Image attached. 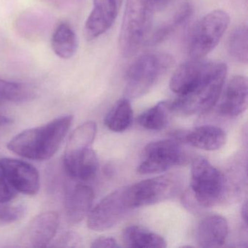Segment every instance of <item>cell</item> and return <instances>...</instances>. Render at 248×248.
<instances>
[{
	"label": "cell",
	"instance_id": "obj_15",
	"mask_svg": "<svg viewBox=\"0 0 248 248\" xmlns=\"http://www.w3.org/2000/svg\"><path fill=\"white\" fill-rule=\"evenodd\" d=\"M59 226L56 212L47 211L37 215L30 223L27 232L29 243L34 248H45L53 240Z\"/></svg>",
	"mask_w": 248,
	"mask_h": 248
},
{
	"label": "cell",
	"instance_id": "obj_21",
	"mask_svg": "<svg viewBox=\"0 0 248 248\" xmlns=\"http://www.w3.org/2000/svg\"><path fill=\"white\" fill-rule=\"evenodd\" d=\"M133 118V111L128 98L119 100L106 115L104 123L107 128L115 133L127 130Z\"/></svg>",
	"mask_w": 248,
	"mask_h": 248
},
{
	"label": "cell",
	"instance_id": "obj_22",
	"mask_svg": "<svg viewBox=\"0 0 248 248\" xmlns=\"http://www.w3.org/2000/svg\"><path fill=\"white\" fill-rule=\"evenodd\" d=\"M170 112V101H161L140 114L138 123L147 130H162L168 125Z\"/></svg>",
	"mask_w": 248,
	"mask_h": 248
},
{
	"label": "cell",
	"instance_id": "obj_17",
	"mask_svg": "<svg viewBox=\"0 0 248 248\" xmlns=\"http://www.w3.org/2000/svg\"><path fill=\"white\" fill-rule=\"evenodd\" d=\"M95 194L89 186L78 184L68 194L65 204L66 220L70 224H78L88 216Z\"/></svg>",
	"mask_w": 248,
	"mask_h": 248
},
{
	"label": "cell",
	"instance_id": "obj_12",
	"mask_svg": "<svg viewBox=\"0 0 248 248\" xmlns=\"http://www.w3.org/2000/svg\"><path fill=\"white\" fill-rule=\"evenodd\" d=\"M119 8L113 0H93V8L85 24V35L91 41L108 31L114 24Z\"/></svg>",
	"mask_w": 248,
	"mask_h": 248
},
{
	"label": "cell",
	"instance_id": "obj_7",
	"mask_svg": "<svg viewBox=\"0 0 248 248\" xmlns=\"http://www.w3.org/2000/svg\"><path fill=\"white\" fill-rule=\"evenodd\" d=\"M180 186L178 177L171 174L143 180L126 187L129 206L136 208L165 201L177 194Z\"/></svg>",
	"mask_w": 248,
	"mask_h": 248
},
{
	"label": "cell",
	"instance_id": "obj_1",
	"mask_svg": "<svg viewBox=\"0 0 248 248\" xmlns=\"http://www.w3.org/2000/svg\"><path fill=\"white\" fill-rule=\"evenodd\" d=\"M73 116L58 117L39 127L27 129L8 143L13 153L32 160H47L59 150L70 129Z\"/></svg>",
	"mask_w": 248,
	"mask_h": 248
},
{
	"label": "cell",
	"instance_id": "obj_28",
	"mask_svg": "<svg viewBox=\"0 0 248 248\" xmlns=\"http://www.w3.org/2000/svg\"><path fill=\"white\" fill-rule=\"evenodd\" d=\"M82 239L79 233L75 232L63 233L56 239L52 246L55 248H79L82 246Z\"/></svg>",
	"mask_w": 248,
	"mask_h": 248
},
{
	"label": "cell",
	"instance_id": "obj_26",
	"mask_svg": "<svg viewBox=\"0 0 248 248\" xmlns=\"http://www.w3.org/2000/svg\"><path fill=\"white\" fill-rule=\"evenodd\" d=\"M248 37L246 26H239L232 31L227 43L229 55L233 59L244 64H247L248 60Z\"/></svg>",
	"mask_w": 248,
	"mask_h": 248
},
{
	"label": "cell",
	"instance_id": "obj_20",
	"mask_svg": "<svg viewBox=\"0 0 248 248\" xmlns=\"http://www.w3.org/2000/svg\"><path fill=\"white\" fill-rule=\"evenodd\" d=\"M51 47L56 56L71 59L78 50V39L72 27L66 22L58 25L51 37Z\"/></svg>",
	"mask_w": 248,
	"mask_h": 248
},
{
	"label": "cell",
	"instance_id": "obj_18",
	"mask_svg": "<svg viewBox=\"0 0 248 248\" xmlns=\"http://www.w3.org/2000/svg\"><path fill=\"white\" fill-rule=\"evenodd\" d=\"M186 143L197 149L216 151L224 146L226 134L220 127L203 125L187 133L182 138Z\"/></svg>",
	"mask_w": 248,
	"mask_h": 248
},
{
	"label": "cell",
	"instance_id": "obj_34",
	"mask_svg": "<svg viewBox=\"0 0 248 248\" xmlns=\"http://www.w3.org/2000/svg\"><path fill=\"white\" fill-rule=\"evenodd\" d=\"M114 1V3L117 5V8H120V7L121 6L122 2H123V0H113Z\"/></svg>",
	"mask_w": 248,
	"mask_h": 248
},
{
	"label": "cell",
	"instance_id": "obj_31",
	"mask_svg": "<svg viewBox=\"0 0 248 248\" xmlns=\"http://www.w3.org/2000/svg\"><path fill=\"white\" fill-rule=\"evenodd\" d=\"M14 123V120L7 116L0 114V127H5V126L10 125Z\"/></svg>",
	"mask_w": 248,
	"mask_h": 248
},
{
	"label": "cell",
	"instance_id": "obj_9",
	"mask_svg": "<svg viewBox=\"0 0 248 248\" xmlns=\"http://www.w3.org/2000/svg\"><path fill=\"white\" fill-rule=\"evenodd\" d=\"M226 65L220 62L192 60L178 66L171 78L170 88L178 95H186L218 73Z\"/></svg>",
	"mask_w": 248,
	"mask_h": 248
},
{
	"label": "cell",
	"instance_id": "obj_23",
	"mask_svg": "<svg viewBox=\"0 0 248 248\" xmlns=\"http://www.w3.org/2000/svg\"><path fill=\"white\" fill-rule=\"evenodd\" d=\"M99 168L98 156L91 148L87 149L77 159L67 175L73 179L88 181L93 179Z\"/></svg>",
	"mask_w": 248,
	"mask_h": 248
},
{
	"label": "cell",
	"instance_id": "obj_35",
	"mask_svg": "<svg viewBox=\"0 0 248 248\" xmlns=\"http://www.w3.org/2000/svg\"><path fill=\"white\" fill-rule=\"evenodd\" d=\"M0 102H1V98H0Z\"/></svg>",
	"mask_w": 248,
	"mask_h": 248
},
{
	"label": "cell",
	"instance_id": "obj_6",
	"mask_svg": "<svg viewBox=\"0 0 248 248\" xmlns=\"http://www.w3.org/2000/svg\"><path fill=\"white\" fill-rule=\"evenodd\" d=\"M227 67L190 93L178 95L170 101L171 111L183 115L204 114L214 107L218 101L225 83Z\"/></svg>",
	"mask_w": 248,
	"mask_h": 248
},
{
	"label": "cell",
	"instance_id": "obj_11",
	"mask_svg": "<svg viewBox=\"0 0 248 248\" xmlns=\"http://www.w3.org/2000/svg\"><path fill=\"white\" fill-rule=\"evenodd\" d=\"M0 168L17 192L34 196L40 191V174L31 164L19 159L5 158L0 160Z\"/></svg>",
	"mask_w": 248,
	"mask_h": 248
},
{
	"label": "cell",
	"instance_id": "obj_5",
	"mask_svg": "<svg viewBox=\"0 0 248 248\" xmlns=\"http://www.w3.org/2000/svg\"><path fill=\"white\" fill-rule=\"evenodd\" d=\"M230 18L222 10H215L203 16L191 30L188 40V56L202 59L218 44L229 27Z\"/></svg>",
	"mask_w": 248,
	"mask_h": 248
},
{
	"label": "cell",
	"instance_id": "obj_19",
	"mask_svg": "<svg viewBox=\"0 0 248 248\" xmlns=\"http://www.w3.org/2000/svg\"><path fill=\"white\" fill-rule=\"evenodd\" d=\"M124 245L133 248H166V241L155 232L136 225L127 226L123 230Z\"/></svg>",
	"mask_w": 248,
	"mask_h": 248
},
{
	"label": "cell",
	"instance_id": "obj_25",
	"mask_svg": "<svg viewBox=\"0 0 248 248\" xmlns=\"http://www.w3.org/2000/svg\"><path fill=\"white\" fill-rule=\"evenodd\" d=\"M37 96L35 89L27 84L0 79V98L13 103H27Z\"/></svg>",
	"mask_w": 248,
	"mask_h": 248
},
{
	"label": "cell",
	"instance_id": "obj_13",
	"mask_svg": "<svg viewBox=\"0 0 248 248\" xmlns=\"http://www.w3.org/2000/svg\"><path fill=\"white\" fill-rule=\"evenodd\" d=\"M248 107V81L243 76H234L226 85L218 111L225 117L234 118Z\"/></svg>",
	"mask_w": 248,
	"mask_h": 248
},
{
	"label": "cell",
	"instance_id": "obj_3",
	"mask_svg": "<svg viewBox=\"0 0 248 248\" xmlns=\"http://www.w3.org/2000/svg\"><path fill=\"white\" fill-rule=\"evenodd\" d=\"M173 63V58L168 53H149L139 56L126 73L127 98H139L149 92Z\"/></svg>",
	"mask_w": 248,
	"mask_h": 248
},
{
	"label": "cell",
	"instance_id": "obj_16",
	"mask_svg": "<svg viewBox=\"0 0 248 248\" xmlns=\"http://www.w3.org/2000/svg\"><path fill=\"white\" fill-rule=\"evenodd\" d=\"M228 233L229 224L225 217L219 215L206 216L197 228V243L200 248H219L224 245Z\"/></svg>",
	"mask_w": 248,
	"mask_h": 248
},
{
	"label": "cell",
	"instance_id": "obj_14",
	"mask_svg": "<svg viewBox=\"0 0 248 248\" xmlns=\"http://www.w3.org/2000/svg\"><path fill=\"white\" fill-rule=\"evenodd\" d=\"M96 133L97 124L93 121L86 122L74 130L63 155V168L66 172L73 166L79 156L91 148Z\"/></svg>",
	"mask_w": 248,
	"mask_h": 248
},
{
	"label": "cell",
	"instance_id": "obj_8",
	"mask_svg": "<svg viewBox=\"0 0 248 248\" xmlns=\"http://www.w3.org/2000/svg\"><path fill=\"white\" fill-rule=\"evenodd\" d=\"M185 160V155L179 143L172 139L156 140L146 145L143 159L137 171L142 175L165 172Z\"/></svg>",
	"mask_w": 248,
	"mask_h": 248
},
{
	"label": "cell",
	"instance_id": "obj_2",
	"mask_svg": "<svg viewBox=\"0 0 248 248\" xmlns=\"http://www.w3.org/2000/svg\"><path fill=\"white\" fill-rule=\"evenodd\" d=\"M155 8L154 0H127L118 42L123 57L134 56L149 40Z\"/></svg>",
	"mask_w": 248,
	"mask_h": 248
},
{
	"label": "cell",
	"instance_id": "obj_30",
	"mask_svg": "<svg viewBox=\"0 0 248 248\" xmlns=\"http://www.w3.org/2000/svg\"><path fill=\"white\" fill-rule=\"evenodd\" d=\"M120 247L114 238L104 236L97 238L91 245V248H119Z\"/></svg>",
	"mask_w": 248,
	"mask_h": 248
},
{
	"label": "cell",
	"instance_id": "obj_4",
	"mask_svg": "<svg viewBox=\"0 0 248 248\" xmlns=\"http://www.w3.org/2000/svg\"><path fill=\"white\" fill-rule=\"evenodd\" d=\"M191 188L194 199L204 207L217 205L224 198L226 181L224 175L204 157L196 158L191 169Z\"/></svg>",
	"mask_w": 248,
	"mask_h": 248
},
{
	"label": "cell",
	"instance_id": "obj_29",
	"mask_svg": "<svg viewBox=\"0 0 248 248\" xmlns=\"http://www.w3.org/2000/svg\"><path fill=\"white\" fill-rule=\"evenodd\" d=\"M17 191L11 186V184L0 168V204H6L14 200Z\"/></svg>",
	"mask_w": 248,
	"mask_h": 248
},
{
	"label": "cell",
	"instance_id": "obj_10",
	"mask_svg": "<svg viewBox=\"0 0 248 248\" xmlns=\"http://www.w3.org/2000/svg\"><path fill=\"white\" fill-rule=\"evenodd\" d=\"M130 210L126 187L106 196L88 216V227L95 232H104L114 227Z\"/></svg>",
	"mask_w": 248,
	"mask_h": 248
},
{
	"label": "cell",
	"instance_id": "obj_24",
	"mask_svg": "<svg viewBox=\"0 0 248 248\" xmlns=\"http://www.w3.org/2000/svg\"><path fill=\"white\" fill-rule=\"evenodd\" d=\"M192 14V8L188 3H184L180 7L179 9L175 13L172 19L163 25L160 26L154 31L151 35L150 43L152 46L159 44L168 39L178 27L185 24Z\"/></svg>",
	"mask_w": 248,
	"mask_h": 248
},
{
	"label": "cell",
	"instance_id": "obj_27",
	"mask_svg": "<svg viewBox=\"0 0 248 248\" xmlns=\"http://www.w3.org/2000/svg\"><path fill=\"white\" fill-rule=\"evenodd\" d=\"M27 213V208L23 204L0 206V226H7L21 220Z\"/></svg>",
	"mask_w": 248,
	"mask_h": 248
},
{
	"label": "cell",
	"instance_id": "obj_32",
	"mask_svg": "<svg viewBox=\"0 0 248 248\" xmlns=\"http://www.w3.org/2000/svg\"><path fill=\"white\" fill-rule=\"evenodd\" d=\"M242 216L244 221L245 222V223H247V219H248V204H247V201L245 202L242 207Z\"/></svg>",
	"mask_w": 248,
	"mask_h": 248
},
{
	"label": "cell",
	"instance_id": "obj_33",
	"mask_svg": "<svg viewBox=\"0 0 248 248\" xmlns=\"http://www.w3.org/2000/svg\"><path fill=\"white\" fill-rule=\"evenodd\" d=\"M154 2H155V6L161 8L168 5L170 2V0H154Z\"/></svg>",
	"mask_w": 248,
	"mask_h": 248
}]
</instances>
